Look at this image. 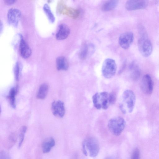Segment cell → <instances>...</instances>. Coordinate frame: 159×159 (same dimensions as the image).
Listing matches in <instances>:
<instances>
[{
    "label": "cell",
    "mask_w": 159,
    "mask_h": 159,
    "mask_svg": "<svg viewBox=\"0 0 159 159\" xmlns=\"http://www.w3.org/2000/svg\"><path fill=\"white\" fill-rule=\"evenodd\" d=\"M116 95L113 93L103 92L95 93L92 97L94 107L98 109L106 110L116 101Z\"/></svg>",
    "instance_id": "obj_1"
},
{
    "label": "cell",
    "mask_w": 159,
    "mask_h": 159,
    "mask_svg": "<svg viewBox=\"0 0 159 159\" xmlns=\"http://www.w3.org/2000/svg\"><path fill=\"white\" fill-rule=\"evenodd\" d=\"M121 101L119 107L121 112L124 114L132 112L136 101L134 92L130 90H125L122 94Z\"/></svg>",
    "instance_id": "obj_2"
},
{
    "label": "cell",
    "mask_w": 159,
    "mask_h": 159,
    "mask_svg": "<svg viewBox=\"0 0 159 159\" xmlns=\"http://www.w3.org/2000/svg\"><path fill=\"white\" fill-rule=\"evenodd\" d=\"M83 152L85 156L89 154L92 157H95L98 155L99 145L98 140L94 137H89L85 139L82 144Z\"/></svg>",
    "instance_id": "obj_3"
},
{
    "label": "cell",
    "mask_w": 159,
    "mask_h": 159,
    "mask_svg": "<svg viewBox=\"0 0 159 159\" xmlns=\"http://www.w3.org/2000/svg\"><path fill=\"white\" fill-rule=\"evenodd\" d=\"M126 122L122 117L117 116L110 119L107 126L110 131L113 135L118 136L120 135L125 129Z\"/></svg>",
    "instance_id": "obj_4"
},
{
    "label": "cell",
    "mask_w": 159,
    "mask_h": 159,
    "mask_svg": "<svg viewBox=\"0 0 159 159\" xmlns=\"http://www.w3.org/2000/svg\"><path fill=\"white\" fill-rule=\"evenodd\" d=\"M141 37L138 42L139 50L142 55L145 57H149L152 53V46L148 39L146 32L140 33Z\"/></svg>",
    "instance_id": "obj_5"
},
{
    "label": "cell",
    "mask_w": 159,
    "mask_h": 159,
    "mask_svg": "<svg viewBox=\"0 0 159 159\" xmlns=\"http://www.w3.org/2000/svg\"><path fill=\"white\" fill-rule=\"evenodd\" d=\"M117 70V66L114 60L107 58L103 62L102 71L103 76L106 78L110 79L115 74Z\"/></svg>",
    "instance_id": "obj_6"
},
{
    "label": "cell",
    "mask_w": 159,
    "mask_h": 159,
    "mask_svg": "<svg viewBox=\"0 0 159 159\" xmlns=\"http://www.w3.org/2000/svg\"><path fill=\"white\" fill-rule=\"evenodd\" d=\"M21 13L18 9L12 8L8 11L7 14V20L8 24L16 27L21 17Z\"/></svg>",
    "instance_id": "obj_7"
},
{
    "label": "cell",
    "mask_w": 159,
    "mask_h": 159,
    "mask_svg": "<svg viewBox=\"0 0 159 159\" xmlns=\"http://www.w3.org/2000/svg\"><path fill=\"white\" fill-rule=\"evenodd\" d=\"M140 86L142 91L147 95L151 94L153 89V82L151 76L149 74H146L143 77Z\"/></svg>",
    "instance_id": "obj_8"
},
{
    "label": "cell",
    "mask_w": 159,
    "mask_h": 159,
    "mask_svg": "<svg viewBox=\"0 0 159 159\" xmlns=\"http://www.w3.org/2000/svg\"><path fill=\"white\" fill-rule=\"evenodd\" d=\"M134 39L133 34L128 32L121 34L119 38L118 42L120 46L123 49L128 48L132 43Z\"/></svg>",
    "instance_id": "obj_9"
},
{
    "label": "cell",
    "mask_w": 159,
    "mask_h": 159,
    "mask_svg": "<svg viewBox=\"0 0 159 159\" xmlns=\"http://www.w3.org/2000/svg\"><path fill=\"white\" fill-rule=\"evenodd\" d=\"M148 5L147 1L143 0H130L125 4L126 9L129 11L144 9Z\"/></svg>",
    "instance_id": "obj_10"
},
{
    "label": "cell",
    "mask_w": 159,
    "mask_h": 159,
    "mask_svg": "<svg viewBox=\"0 0 159 159\" xmlns=\"http://www.w3.org/2000/svg\"><path fill=\"white\" fill-rule=\"evenodd\" d=\"M51 110L54 116L60 118L63 117L65 112L64 102L60 100L54 101L52 104Z\"/></svg>",
    "instance_id": "obj_11"
},
{
    "label": "cell",
    "mask_w": 159,
    "mask_h": 159,
    "mask_svg": "<svg viewBox=\"0 0 159 159\" xmlns=\"http://www.w3.org/2000/svg\"><path fill=\"white\" fill-rule=\"evenodd\" d=\"M20 37L19 51L20 55L23 58H28L31 55V49L21 34Z\"/></svg>",
    "instance_id": "obj_12"
},
{
    "label": "cell",
    "mask_w": 159,
    "mask_h": 159,
    "mask_svg": "<svg viewBox=\"0 0 159 159\" xmlns=\"http://www.w3.org/2000/svg\"><path fill=\"white\" fill-rule=\"evenodd\" d=\"M94 47L93 44L85 43L81 48L79 56L80 59L84 60L90 56L93 52Z\"/></svg>",
    "instance_id": "obj_13"
},
{
    "label": "cell",
    "mask_w": 159,
    "mask_h": 159,
    "mask_svg": "<svg viewBox=\"0 0 159 159\" xmlns=\"http://www.w3.org/2000/svg\"><path fill=\"white\" fill-rule=\"evenodd\" d=\"M70 32V30L68 26L65 24H61L58 27L56 38L58 40L65 39L68 36Z\"/></svg>",
    "instance_id": "obj_14"
},
{
    "label": "cell",
    "mask_w": 159,
    "mask_h": 159,
    "mask_svg": "<svg viewBox=\"0 0 159 159\" xmlns=\"http://www.w3.org/2000/svg\"><path fill=\"white\" fill-rule=\"evenodd\" d=\"M55 144V140L52 137H50L45 139L42 144L43 152L45 153L49 152Z\"/></svg>",
    "instance_id": "obj_15"
},
{
    "label": "cell",
    "mask_w": 159,
    "mask_h": 159,
    "mask_svg": "<svg viewBox=\"0 0 159 159\" xmlns=\"http://www.w3.org/2000/svg\"><path fill=\"white\" fill-rule=\"evenodd\" d=\"M56 63L57 69L59 70H66L68 68V63L64 57H57L56 60Z\"/></svg>",
    "instance_id": "obj_16"
},
{
    "label": "cell",
    "mask_w": 159,
    "mask_h": 159,
    "mask_svg": "<svg viewBox=\"0 0 159 159\" xmlns=\"http://www.w3.org/2000/svg\"><path fill=\"white\" fill-rule=\"evenodd\" d=\"M48 86L46 84H43L40 85L37 94L38 99L43 100L45 99L48 93Z\"/></svg>",
    "instance_id": "obj_17"
},
{
    "label": "cell",
    "mask_w": 159,
    "mask_h": 159,
    "mask_svg": "<svg viewBox=\"0 0 159 159\" xmlns=\"http://www.w3.org/2000/svg\"><path fill=\"white\" fill-rule=\"evenodd\" d=\"M17 87L11 88L8 96L10 103L11 107L13 108L16 107V96L17 92Z\"/></svg>",
    "instance_id": "obj_18"
},
{
    "label": "cell",
    "mask_w": 159,
    "mask_h": 159,
    "mask_svg": "<svg viewBox=\"0 0 159 159\" xmlns=\"http://www.w3.org/2000/svg\"><path fill=\"white\" fill-rule=\"evenodd\" d=\"M118 1L117 0H109L105 2L102 5V9L104 11H109L113 10L117 6Z\"/></svg>",
    "instance_id": "obj_19"
},
{
    "label": "cell",
    "mask_w": 159,
    "mask_h": 159,
    "mask_svg": "<svg viewBox=\"0 0 159 159\" xmlns=\"http://www.w3.org/2000/svg\"><path fill=\"white\" fill-rule=\"evenodd\" d=\"M43 9L49 20L51 23H53L55 20V17L49 5L47 3L45 4L43 6Z\"/></svg>",
    "instance_id": "obj_20"
},
{
    "label": "cell",
    "mask_w": 159,
    "mask_h": 159,
    "mask_svg": "<svg viewBox=\"0 0 159 159\" xmlns=\"http://www.w3.org/2000/svg\"><path fill=\"white\" fill-rule=\"evenodd\" d=\"M17 135L15 133H12L9 136L7 143L6 146L8 149L11 148L15 144L16 141Z\"/></svg>",
    "instance_id": "obj_21"
},
{
    "label": "cell",
    "mask_w": 159,
    "mask_h": 159,
    "mask_svg": "<svg viewBox=\"0 0 159 159\" xmlns=\"http://www.w3.org/2000/svg\"><path fill=\"white\" fill-rule=\"evenodd\" d=\"M130 68L131 70V76L135 80L138 78L140 74L139 68L134 63L131 64Z\"/></svg>",
    "instance_id": "obj_22"
},
{
    "label": "cell",
    "mask_w": 159,
    "mask_h": 159,
    "mask_svg": "<svg viewBox=\"0 0 159 159\" xmlns=\"http://www.w3.org/2000/svg\"><path fill=\"white\" fill-rule=\"evenodd\" d=\"M27 130V127L25 126H23L21 127L20 130V133L19 135V142L18 144V147L20 148L21 146L22 143L24 141L25 134L26 133Z\"/></svg>",
    "instance_id": "obj_23"
},
{
    "label": "cell",
    "mask_w": 159,
    "mask_h": 159,
    "mask_svg": "<svg viewBox=\"0 0 159 159\" xmlns=\"http://www.w3.org/2000/svg\"><path fill=\"white\" fill-rule=\"evenodd\" d=\"M20 67L19 62H16L14 68V75L15 79L18 81L19 78Z\"/></svg>",
    "instance_id": "obj_24"
},
{
    "label": "cell",
    "mask_w": 159,
    "mask_h": 159,
    "mask_svg": "<svg viewBox=\"0 0 159 159\" xmlns=\"http://www.w3.org/2000/svg\"><path fill=\"white\" fill-rule=\"evenodd\" d=\"M131 159H140V152L138 148H136L134 150Z\"/></svg>",
    "instance_id": "obj_25"
},
{
    "label": "cell",
    "mask_w": 159,
    "mask_h": 159,
    "mask_svg": "<svg viewBox=\"0 0 159 159\" xmlns=\"http://www.w3.org/2000/svg\"><path fill=\"white\" fill-rule=\"evenodd\" d=\"M0 159H11V157L7 152L2 150L0 152Z\"/></svg>",
    "instance_id": "obj_26"
},
{
    "label": "cell",
    "mask_w": 159,
    "mask_h": 159,
    "mask_svg": "<svg viewBox=\"0 0 159 159\" xmlns=\"http://www.w3.org/2000/svg\"><path fill=\"white\" fill-rule=\"evenodd\" d=\"M4 2L7 4H11L14 3L16 1L13 0H6L4 1Z\"/></svg>",
    "instance_id": "obj_27"
},
{
    "label": "cell",
    "mask_w": 159,
    "mask_h": 159,
    "mask_svg": "<svg viewBox=\"0 0 159 159\" xmlns=\"http://www.w3.org/2000/svg\"><path fill=\"white\" fill-rule=\"evenodd\" d=\"M3 28V25L2 23V22L1 21H0V32L1 33L2 30Z\"/></svg>",
    "instance_id": "obj_28"
},
{
    "label": "cell",
    "mask_w": 159,
    "mask_h": 159,
    "mask_svg": "<svg viewBox=\"0 0 159 159\" xmlns=\"http://www.w3.org/2000/svg\"><path fill=\"white\" fill-rule=\"evenodd\" d=\"M105 159H115L114 158L111 157H107Z\"/></svg>",
    "instance_id": "obj_29"
}]
</instances>
